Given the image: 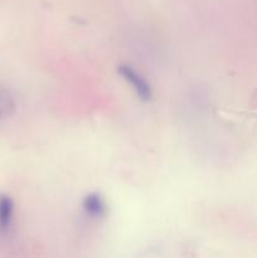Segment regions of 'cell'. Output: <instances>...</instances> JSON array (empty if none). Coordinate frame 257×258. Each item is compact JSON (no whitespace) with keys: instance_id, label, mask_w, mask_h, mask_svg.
Segmentation results:
<instances>
[{"instance_id":"cell-1","label":"cell","mask_w":257,"mask_h":258,"mask_svg":"<svg viewBox=\"0 0 257 258\" xmlns=\"http://www.w3.org/2000/svg\"><path fill=\"white\" fill-rule=\"evenodd\" d=\"M117 73L141 102L146 103L153 101V86L138 68L128 64V63H121L117 66Z\"/></svg>"},{"instance_id":"cell-2","label":"cell","mask_w":257,"mask_h":258,"mask_svg":"<svg viewBox=\"0 0 257 258\" xmlns=\"http://www.w3.org/2000/svg\"><path fill=\"white\" fill-rule=\"evenodd\" d=\"M81 211L86 219L91 222H100L106 218L108 213V203L102 193L90 191L81 202Z\"/></svg>"},{"instance_id":"cell-3","label":"cell","mask_w":257,"mask_h":258,"mask_svg":"<svg viewBox=\"0 0 257 258\" xmlns=\"http://www.w3.org/2000/svg\"><path fill=\"white\" fill-rule=\"evenodd\" d=\"M15 222L14 199L8 194H0V234L8 236Z\"/></svg>"}]
</instances>
